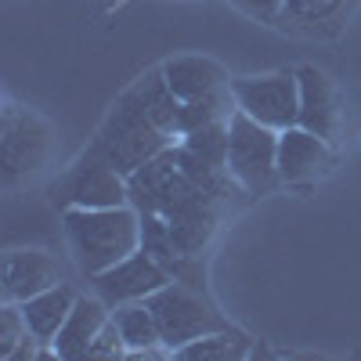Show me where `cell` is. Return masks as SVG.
<instances>
[{"label":"cell","mask_w":361,"mask_h":361,"mask_svg":"<svg viewBox=\"0 0 361 361\" xmlns=\"http://www.w3.org/2000/svg\"><path fill=\"white\" fill-rule=\"evenodd\" d=\"M177 112H180V102L166 87L163 69L145 73L116 98V105L102 119V127L87 152L130 177L137 166H145L148 159L166 152L170 145H177L173 141Z\"/></svg>","instance_id":"6da1fadb"},{"label":"cell","mask_w":361,"mask_h":361,"mask_svg":"<svg viewBox=\"0 0 361 361\" xmlns=\"http://www.w3.org/2000/svg\"><path fill=\"white\" fill-rule=\"evenodd\" d=\"M62 224L69 253L87 279L141 250V214L130 202L109 209H62Z\"/></svg>","instance_id":"7a4b0ae2"},{"label":"cell","mask_w":361,"mask_h":361,"mask_svg":"<svg viewBox=\"0 0 361 361\" xmlns=\"http://www.w3.org/2000/svg\"><path fill=\"white\" fill-rule=\"evenodd\" d=\"M228 173L246 192V199L267 195L279 180V130L238 112L228 119Z\"/></svg>","instance_id":"3957f363"},{"label":"cell","mask_w":361,"mask_h":361,"mask_svg":"<svg viewBox=\"0 0 361 361\" xmlns=\"http://www.w3.org/2000/svg\"><path fill=\"white\" fill-rule=\"evenodd\" d=\"M148 307H152L159 322V336H163V347H170V354L188 347L192 340L217 333V329H228L221 311H214V304L185 282H166L159 293L148 296Z\"/></svg>","instance_id":"277c9868"},{"label":"cell","mask_w":361,"mask_h":361,"mask_svg":"<svg viewBox=\"0 0 361 361\" xmlns=\"http://www.w3.org/2000/svg\"><path fill=\"white\" fill-rule=\"evenodd\" d=\"M231 94L238 112L253 116L271 130H289L300 123V80L296 69L264 73V76H238L231 80Z\"/></svg>","instance_id":"5b68a950"},{"label":"cell","mask_w":361,"mask_h":361,"mask_svg":"<svg viewBox=\"0 0 361 361\" xmlns=\"http://www.w3.org/2000/svg\"><path fill=\"white\" fill-rule=\"evenodd\" d=\"M54 202L62 209H109V206H127L130 188L127 173H119L105 159L83 152L51 188Z\"/></svg>","instance_id":"8992f818"},{"label":"cell","mask_w":361,"mask_h":361,"mask_svg":"<svg viewBox=\"0 0 361 361\" xmlns=\"http://www.w3.org/2000/svg\"><path fill=\"white\" fill-rule=\"evenodd\" d=\"M51 148V127L33 109H4V123H0V177L4 188H15L18 180L33 177Z\"/></svg>","instance_id":"52a82bcc"},{"label":"cell","mask_w":361,"mask_h":361,"mask_svg":"<svg viewBox=\"0 0 361 361\" xmlns=\"http://www.w3.org/2000/svg\"><path fill=\"white\" fill-rule=\"evenodd\" d=\"M170 279V271L152 257V253H130L123 257L119 264L105 267L102 275L90 279V286H94V293L105 300L109 307H119V304H130V300H148L152 293H159Z\"/></svg>","instance_id":"ba28073f"},{"label":"cell","mask_w":361,"mask_h":361,"mask_svg":"<svg viewBox=\"0 0 361 361\" xmlns=\"http://www.w3.org/2000/svg\"><path fill=\"white\" fill-rule=\"evenodd\" d=\"M333 166V145L329 137L307 130V127H289L279 134V180L282 185H311Z\"/></svg>","instance_id":"9c48e42d"},{"label":"cell","mask_w":361,"mask_h":361,"mask_svg":"<svg viewBox=\"0 0 361 361\" xmlns=\"http://www.w3.org/2000/svg\"><path fill=\"white\" fill-rule=\"evenodd\" d=\"M296 80H300V127L333 141L343 119V102L333 76L318 66H300Z\"/></svg>","instance_id":"30bf717a"},{"label":"cell","mask_w":361,"mask_h":361,"mask_svg":"<svg viewBox=\"0 0 361 361\" xmlns=\"http://www.w3.org/2000/svg\"><path fill=\"white\" fill-rule=\"evenodd\" d=\"M58 282H62V275H58V264L51 260V253H44V250L4 253V264H0V289H4V300H11V304H22V300L37 296V293H44Z\"/></svg>","instance_id":"8fae6325"},{"label":"cell","mask_w":361,"mask_h":361,"mask_svg":"<svg viewBox=\"0 0 361 361\" xmlns=\"http://www.w3.org/2000/svg\"><path fill=\"white\" fill-rule=\"evenodd\" d=\"M109 318H112V311H109V304H105L98 293L94 296H80L76 304H73V311H69V318H66V325L58 329V336L51 343V354L54 357H66V361L87 357L90 343H94V336L105 329Z\"/></svg>","instance_id":"7c38bea8"},{"label":"cell","mask_w":361,"mask_h":361,"mask_svg":"<svg viewBox=\"0 0 361 361\" xmlns=\"http://www.w3.org/2000/svg\"><path fill=\"white\" fill-rule=\"evenodd\" d=\"M163 69V80L166 87L173 90L177 102H195V98H206L214 90L228 87V73L221 62L214 58H202V54H180V58H170V62L159 66Z\"/></svg>","instance_id":"4fadbf2b"},{"label":"cell","mask_w":361,"mask_h":361,"mask_svg":"<svg viewBox=\"0 0 361 361\" xmlns=\"http://www.w3.org/2000/svg\"><path fill=\"white\" fill-rule=\"evenodd\" d=\"M80 300V293L73 289V286H66V282H58V286H51V289H44V293H37V296H29V300H22V314H25V325H29V336H33L37 343H54V336H58V329L66 325V318H69V311H73V304Z\"/></svg>","instance_id":"5bb4252c"},{"label":"cell","mask_w":361,"mask_h":361,"mask_svg":"<svg viewBox=\"0 0 361 361\" xmlns=\"http://www.w3.org/2000/svg\"><path fill=\"white\" fill-rule=\"evenodd\" d=\"M347 11H350V0H286L279 25L307 37H329L340 29Z\"/></svg>","instance_id":"9a60e30c"},{"label":"cell","mask_w":361,"mask_h":361,"mask_svg":"<svg viewBox=\"0 0 361 361\" xmlns=\"http://www.w3.org/2000/svg\"><path fill=\"white\" fill-rule=\"evenodd\" d=\"M112 322H116L119 336L127 343V357L141 354V350H152V347H163L159 322H156L152 307H148V300H130V304L112 307Z\"/></svg>","instance_id":"2e32d148"},{"label":"cell","mask_w":361,"mask_h":361,"mask_svg":"<svg viewBox=\"0 0 361 361\" xmlns=\"http://www.w3.org/2000/svg\"><path fill=\"white\" fill-rule=\"evenodd\" d=\"M235 94H231V83L214 90L206 98H195V102H180V112H177V137H185L192 130H202V127H214V123H228L235 116Z\"/></svg>","instance_id":"e0dca14e"},{"label":"cell","mask_w":361,"mask_h":361,"mask_svg":"<svg viewBox=\"0 0 361 361\" xmlns=\"http://www.w3.org/2000/svg\"><path fill=\"white\" fill-rule=\"evenodd\" d=\"M246 350H250L246 333H238V329L228 325V329H217V333H209L202 340H192L173 357H180V361H231V357H246Z\"/></svg>","instance_id":"ac0fdd59"},{"label":"cell","mask_w":361,"mask_h":361,"mask_svg":"<svg viewBox=\"0 0 361 361\" xmlns=\"http://www.w3.org/2000/svg\"><path fill=\"white\" fill-rule=\"evenodd\" d=\"M29 340V325H25V314L18 304H11V300H4V307H0V357L11 361L22 343Z\"/></svg>","instance_id":"d6986e66"},{"label":"cell","mask_w":361,"mask_h":361,"mask_svg":"<svg viewBox=\"0 0 361 361\" xmlns=\"http://www.w3.org/2000/svg\"><path fill=\"white\" fill-rule=\"evenodd\" d=\"M87 357H127V343H123V336H119V329H116L112 318L105 322V329L94 336V343H90Z\"/></svg>","instance_id":"ffe728a7"},{"label":"cell","mask_w":361,"mask_h":361,"mask_svg":"<svg viewBox=\"0 0 361 361\" xmlns=\"http://www.w3.org/2000/svg\"><path fill=\"white\" fill-rule=\"evenodd\" d=\"M235 4L243 8L246 15H253L257 22L279 25V15H282V4H286V0H235Z\"/></svg>","instance_id":"44dd1931"}]
</instances>
